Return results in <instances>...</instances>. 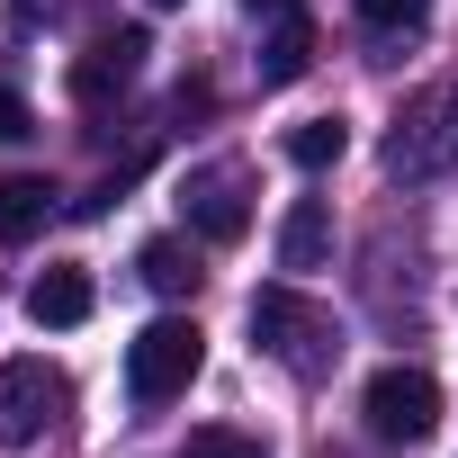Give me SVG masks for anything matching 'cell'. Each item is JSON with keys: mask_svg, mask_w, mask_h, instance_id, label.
<instances>
[{"mask_svg": "<svg viewBox=\"0 0 458 458\" xmlns=\"http://www.w3.org/2000/svg\"><path fill=\"white\" fill-rule=\"evenodd\" d=\"M386 171L395 180H449L458 171V72L413 90L386 126Z\"/></svg>", "mask_w": 458, "mask_h": 458, "instance_id": "obj_1", "label": "cell"}, {"mask_svg": "<svg viewBox=\"0 0 458 458\" xmlns=\"http://www.w3.org/2000/svg\"><path fill=\"white\" fill-rule=\"evenodd\" d=\"M252 342H261L279 369H297V377H324L333 351H342L333 315H324L315 297H297V288H252Z\"/></svg>", "mask_w": 458, "mask_h": 458, "instance_id": "obj_2", "label": "cell"}, {"mask_svg": "<svg viewBox=\"0 0 458 458\" xmlns=\"http://www.w3.org/2000/svg\"><path fill=\"white\" fill-rule=\"evenodd\" d=\"M198 360H207V333H198L189 315H153V324L126 342V395H135V404H171V395H189Z\"/></svg>", "mask_w": 458, "mask_h": 458, "instance_id": "obj_3", "label": "cell"}, {"mask_svg": "<svg viewBox=\"0 0 458 458\" xmlns=\"http://www.w3.org/2000/svg\"><path fill=\"white\" fill-rule=\"evenodd\" d=\"M360 413H369V431H377V440L413 449V440H431V431H440V377L395 360V369H377V377L360 386Z\"/></svg>", "mask_w": 458, "mask_h": 458, "instance_id": "obj_4", "label": "cell"}, {"mask_svg": "<svg viewBox=\"0 0 458 458\" xmlns=\"http://www.w3.org/2000/svg\"><path fill=\"white\" fill-rule=\"evenodd\" d=\"M64 404H72L64 369H46V360H0V440H10V449L46 440V431L64 422Z\"/></svg>", "mask_w": 458, "mask_h": 458, "instance_id": "obj_5", "label": "cell"}, {"mask_svg": "<svg viewBox=\"0 0 458 458\" xmlns=\"http://www.w3.org/2000/svg\"><path fill=\"white\" fill-rule=\"evenodd\" d=\"M180 216H189L198 243H243L252 234V180L234 162H207V171L180 180Z\"/></svg>", "mask_w": 458, "mask_h": 458, "instance_id": "obj_6", "label": "cell"}, {"mask_svg": "<svg viewBox=\"0 0 458 458\" xmlns=\"http://www.w3.org/2000/svg\"><path fill=\"white\" fill-rule=\"evenodd\" d=\"M144 55H153V37H144V28H117V37H99V46H90V55L72 64V90H81V99L99 108L108 90H126V81L144 72Z\"/></svg>", "mask_w": 458, "mask_h": 458, "instance_id": "obj_7", "label": "cell"}, {"mask_svg": "<svg viewBox=\"0 0 458 458\" xmlns=\"http://www.w3.org/2000/svg\"><path fill=\"white\" fill-rule=\"evenodd\" d=\"M90 306H99V288H90V270H81V261H55V270H37V288H28V315H37L46 333L90 324Z\"/></svg>", "mask_w": 458, "mask_h": 458, "instance_id": "obj_8", "label": "cell"}, {"mask_svg": "<svg viewBox=\"0 0 458 458\" xmlns=\"http://www.w3.org/2000/svg\"><path fill=\"white\" fill-rule=\"evenodd\" d=\"M55 216V180L37 171H0V243H37Z\"/></svg>", "mask_w": 458, "mask_h": 458, "instance_id": "obj_9", "label": "cell"}, {"mask_svg": "<svg viewBox=\"0 0 458 458\" xmlns=\"http://www.w3.org/2000/svg\"><path fill=\"white\" fill-rule=\"evenodd\" d=\"M324 252H333V207L297 198L288 225H279V270H324Z\"/></svg>", "mask_w": 458, "mask_h": 458, "instance_id": "obj_10", "label": "cell"}, {"mask_svg": "<svg viewBox=\"0 0 458 458\" xmlns=\"http://www.w3.org/2000/svg\"><path fill=\"white\" fill-rule=\"evenodd\" d=\"M306 64H315V28H306V19H279V28L261 37V90L306 81Z\"/></svg>", "mask_w": 458, "mask_h": 458, "instance_id": "obj_11", "label": "cell"}, {"mask_svg": "<svg viewBox=\"0 0 458 458\" xmlns=\"http://www.w3.org/2000/svg\"><path fill=\"white\" fill-rule=\"evenodd\" d=\"M297 171H333L342 153H351V126L342 117H306V126H288V144H279Z\"/></svg>", "mask_w": 458, "mask_h": 458, "instance_id": "obj_12", "label": "cell"}, {"mask_svg": "<svg viewBox=\"0 0 458 458\" xmlns=\"http://www.w3.org/2000/svg\"><path fill=\"white\" fill-rule=\"evenodd\" d=\"M135 270H144V288H162V297H189V288L207 279V270H198V252H189V243H171V234H162V243H144V252H135Z\"/></svg>", "mask_w": 458, "mask_h": 458, "instance_id": "obj_13", "label": "cell"}, {"mask_svg": "<svg viewBox=\"0 0 458 458\" xmlns=\"http://www.w3.org/2000/svg\"><path fill=\"white\" fill-rule=\"evenodd\" d=\"M180 458H270L252 431H234V422H198L189 440H180Z\"/></svg>", "mask_w": 458, "mask_h": 458, "instance_id": "obj_14", "label": "cell"}, {"mask_svg": "<svg viewBox=\"0 0 458 458\" xmlns=\"http://www.w3.org/2000/svg\"><path fill=\"white\" fill-rule=\"evenodd\" d=\"M431 19V0H360V28L369 37H413Z\"/></svg>", "mask_w": 458, "mask_h": 458, "instance_id": "obj_15", "label": "cell"}, {"mask_svg": "<svg viewBox=\"0 0 458 458\" xmlns=\"http://www.w3.org/2000/svg\"><path fill=\"white\" fill-rule=\"evenodd\" d=\"M19 135H37V108H28L10 81H0V144H19Z\"/></svg>", "mask_w": 458, "mask_h": 458, "instance_id": "obj_16", "label": "cell"}, {"mask_svg": "<svg viewBox=\"0 0 458 458\" xmlns=\"http://www.w3.org/2000/svg\"><path fill=\"white\" fill-rule=\"evenodd\" d=\"M252 19H297V0H243Z\"/></svg>", "mask_w": 458, "mask_h": 458, "instance_id": "obj_17", "label": "cell"}, {"mask_svg": "<svg viewBox=\"0 0 458 458\" xmlns=\"http://www.w3.org/2000/svg\"><path fill=\"white\" fill-rule=\"evenodd\" d=\"M153 10H180V0H153Z\"/></svg>", "mask_w": 458, "mask_h": 458, "instance_id": "obj_18", "label": "cell"}]
</instances>
